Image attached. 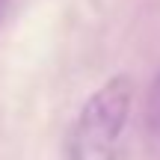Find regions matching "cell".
<instances>
[{
  "label": "cell",
  "mask_w": 160,
  "mask_h": 160,
  "mask_svg": "<svg viewBox=\"0 0 160 160\" xmlns=\"http://www.w3.org/2000/svg\"><path fill=\"white\" fill-rule=\"evenodd\" d=\"M145 116H148V128L160 137V74L154 77L148 89V101H145Z\"/></svg>",
  "instance_id": "cell-2"
},
{
  "label": "cell",
  "mask_w": 160,
  "mask_h": 160,
  "mask_svg": "<svg viewBox=\"0 0 160 160\" xmlns=\"http://www.w3.org/2000/svg\"><path fill=\"white\" fill-rule=\"evenodd\" d=\"M6 9H9V0H0V24H3V18H6Z\"/></svg>",
  "instance_id": "cell-3"
},
{
  "label": "cell",
  "mask_w": 160,
  "mask_h": 160,
  "mask_svg": "<svg viewBox=\"0 0 160 160\" xmlns=\"http://www.w3.org/2000/svg\"><path fill=\"white\" fill-rule=\"evenodd\" d=\"M131 104L133 80L128 74H116L101 83L71 122L62 145V160H119Z\"/></svg>",
  "instance_id": "cell-1"
}]
</instances>
